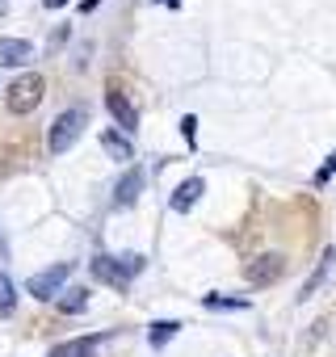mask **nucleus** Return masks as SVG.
Here are the masks:
<instances>
[{
  "label": "nucleus",
  "mask_w": 336,
  "mask_h": 357,
  "mask_svg": "<svg viewBox=\"0 0 336 357\" xmlns=\"http://www.w3.org/2000/svg\"><path fill=\"white\" fill-rule=\"evenodd\" d=\"M202 307L211 311H244L248 298H231V294H202Z\"/></svg>",
  "instance_id": "f8f14e48"
},
{
  "label": "nucleus",
  "mask_w": 336,
  "mask_h": 357,
  "mask_svg": "<svg viewBox=\"0 0 336 357\" xmlns=\"http://www.w3.org/2000/svg\"><path fill=\"white\" fill-rule=\"evenodd\" d=\"M282 273H286V257H282V252H265V257H257V261L244 265L248 286H273Z\"/></svg>",
  "instance_id": "20e7f679"
},
{
  "label": "nucleus",
  "mask_w": 336,
  "mask_h": 357,
  "mask_svg": "<svg viewBox=\"0 0 336 357\" xmlns=\"http://www.w3.org/2000/svg\"><path fill=\"white\" fill-rule=\"evenodd\" d=\"M0 59H5V63H30L34 47L26 38H0Z\"/></svg>",
  "instance_id": "6e6552de"
},
{
  "label": "nucleus",
  "mask_w": 336,
  "mask_h": 357,
  "mask_svg": "<svg viewBox=\"0 0 336 357\" xmlns=\"http://www.w3.org/2000/svg\"><path fill=\"white\" fill-rule=\"evenodd\" d=\"M143 168H126L122 176H118V185H114V206H135L139 202V194H143Z\"/></svg>",
  "instance_id": "39448f33"
},
{
  "label": "nucleus",
  "mask_w": 336,
  "mask_h": 357,
  "mask_svg": "<svg viewBox=\"0 0 336 357\" xmlns=\"http://www.w3.org/2000/svg\"><path fill=\"white\" fill-rule=\"evenodd\" d=\"M177 332H181V324H177V319H155V324H151V332H147V340H151V349H164Z\"/></svg>",
  "instance_id": "9b49d317"
},
{
  "label": "nucleus",
  "mask_w": 336,
  "mask_h": 357,
  "mask_svg": "<svg viewBox=\"0 0 336 357\" xmlns=\"http://www.w3.org/2000/svg\"><path fill=\"white\" fill-rule=\"evenodd\" d=\"M72 278V265L68 261H59V265H51V269H43V273H34L30 282H26V290L38 298V303H47V298H55L59 290H63V282Z\"/></svg>",
  "instance_id": "7ed1b4c3"
},
{
  "label": "nucleus",
  "mask_w": 336,
  "mask_h": 357,
  "mask_svg": "<svg viewBox=\"0 0 336 357\" xmlns=\"http://www.w3.org/2000/svg\"><path fill=\"white\" fill-rule=\"evenodd\" d=\"M13 307H17V286H13V278L0 269V315H13Z\"/></svg>",
  "instance_id": "ddd939ff"
},
{
  "label": "nucleus",
  "mask_w": 336,
  "mask_h": 357,
  "mask_svg": "<svg viewBox=\"0 0 336 357\" xmlns=\"http://www.w3.org/2000/svg\"><path fill=\"white\" fill-rule=\"evenodd\" d=\"M105 109H109V118L118 122L122 135H135V130H139V114H135V105H130L122 93H105Z\"/></svg>",
  "instance_id": "423d86ee"
},
{
  "label": "nucleus",
  "mask_w": 336,
  "mask_h": 357,
  "mask_svg": "<svg viewBox=\"0 0 336 357\" xmlns=\"http://www.w3.org/2000/svg\"><path fill=\"white\" fill-rule=\"evenodd\" d=\"M181 135H185V143H190V147L198 143V118H194V114H185V118H181Z\"/></svg>",
  "instance_id": "a211bd4d"
},
{
  "label": "nucleus",
  "mask_w": 336,
  "mask_h": 357,
  "mask_svg": "<svg viewBox=\"0 0 336 357\" xmlns=\"http://www.w3.org/2000/svg\"><path fill=\"white\" fill-rule=\"evenodd\" d=\"M101 147H105L114 160H130V155H135V147H130V139H126L122 130H105V135H101Z\"/></svg>",
  "instance_id": "9d476101"
},
{
  "label": "nucleus",
  "mask_w": 336,
  "mask_h": 357,
  "mask_svg": "<svg viewBox=\"0 0 336 357\" xmlns=\"http://www.w3.org/2000/svg\"><path fill=\"white\" fill-rule=\"evenodd\" d=\"M93 344H97V336H89V340H72V344H59L51 357H89Z\"/></svg>",
  "instance_id": "dca6fc26"
},
{
  "label": "nucleus",
  "mask_w": 336,
  "mask_h": 357,
  "mask_svg": "<svg viewBox=\"0 0 336 357\" xmlns=\"http://www.w3.org/2000/svg\"><path fill=\"white\" fill-rule=\"evenodd\" d=\"M332 172H336V151H332V155H328V164H323V168L315 172V185H323L328 176H332Z\"/></svg>",
  "instance_id": "6ab92c4d"
},
{
  "label": "nucleus",
  "mask_w": 336,
  "mask_h": 357,
  "mask_svg": "<svg viewBox=\"0 0 336 357\" xmlns=\"http://www.w3.org/2000/svg\"><path fill=\"white\" fill-rule=\"evenodd\" d=\"M43 5H47V9H63V5H68V0H43Z\"/></svg>",
  "instance_id": "aec40b11"
},
{
  "label": "nucleus",
  "mask_w": 336,
  "mask_h": 357,
  "mask_svg": "<svg viewBox=\"0 0 336 357\" xmlns=\"http://www.w3.org/2000/svg\"><path fill=\"white\" fill-rule=\"evenodd\" d=\"M0 13H9V0H0Z\"/></svg>",
  "instance_id": "4be33fe9"
},
{
  "label": "nucleus",
  "mask_w": 336,
  "mask_h": 357,
  "mask_svg": "<svg viewBox=\"0 0 336 357\" xmlns=\"http://www.w3.org/2000/svg\"><path fill=\"white\" fill-rule=\"evenodd\" d=\"M164 5H168V9H181V0H164Z\"/></svg>",
  "instance_id": "412c9836"
},
{
  "label": "nucleus",
  "mask_w": 336,
  "mask_h": 357,
  "mask_svg": "<svg viewBox=\"0 0 336 357\" xmlns=\"http://www.w3.org/2000/svg\"><path fill=\"white\" fill-rule=\"evenodd\" d=\"M202 190H206V181H202V176H185V181L177 185V194L168 198V206H173L177 215H185V211H194V202L202 198Z\"/></svg>",
  "instance_id": "0eeeda50"
},
{
  "label": "nucleus",
  "mask_w": 336,
  "mask_h": 357,
  "mask_svg": "<svg viewBox=\"0 0 336 357\" xmlns=\"http://www.w3.org/2000/svg\"><path fill=\"white\" fill-rule=\"evenodd\" d=\"M118 265H122V273H126V278H135V273H143L147 257H139V252H126V257H118Z\"/></svg>",
  "instance_id": "f3484780"
},
{
  "label": "nucleus",
  "mask_w": 336,
  "mask_h": 357,
  "mask_svg": "<svg viewBox=\"0 0 336 357\" xmlns=\"http://www.w3.org/2000/svg\"><path fill=\"white\" fill-rule=\"evenodd\" d=\"M59 307H63L68 315H80V311L89 307V294H84L80 286H76V290H63V298H59Z\"/></svg>",
  "instance_id": "2eb2a0df"
},
{
  "label": "nucleus",
  "mask_w": 336,
  "mask_h": 357,
  "mask_svg": "<svg viewBox=\"0 0 336 357\" xmlns=\"http://www.w3.org/2000/svg\"><path fill=\"white\" fill-rule=\"evenodd\" d=\"M328 265H332V252H323V261H319V269H315V273H311V278L303 282V290H298V298H311V294H315V286H319V282L328 278Z\"/></svg>",
  "instance_id": "4468645a"
},
{
  "label": "nucleus",
  "mask_w": 336,
  "mask_h": 357,
  "mask_svg": "<svg viewBox=\"0 0 336 357\" xmlns=\"http://www.w3.org/2000/svg\"><path fill=\"white\" fill-rule=\"evenodd\" d=\"M84 122H89V114L84 109H63L59 118H55V126H51V135H47V147L55 151V155H63L76 139H80V130H84Z\"/></svg>",
  "instance_id": "f03ea898"
},
{
  "label": "nucleus",
  "mask_w": 336,
  "mask_h": 357,
  "mask_svg": "<svg viewBox=\"0 0 336 357\" xmlns=\"http://www.w3.org/2000/svg\"><path fill=\"white\" fill-rule=\"evenodd\" d=\"M43 97H47V80H43L38 72H26V76H17V80L9 84L5 105H9V114H34V109L43 105Z\"/></svg>",
  "instance_id": "f257e3e1"
},
{
  "label": "nucleus",
  "mask_w": 336,
  "mask_h": 357,
  "mask_svg": "<svg viewBox=\"0 0 336 357\" xmlns=\"http://www.w3.org/2000/svg\"><path fill=\"white\" fill-rule=\"evenodd\" d=\"M93 273H97L101 282H109V286H126V282H130V278L122 273L118 257H97V261H93Z\"/></svg>",
  "instance_id": "1a4fd4ad"
}]
</instances>
